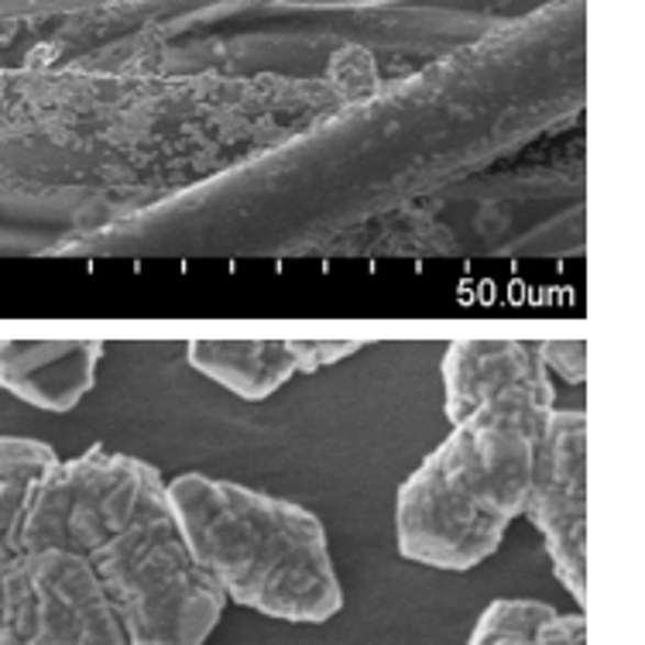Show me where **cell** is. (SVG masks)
<instances>
[{
  "label": "cell",
  "instance_id": "1",
  "mask_svg": "<svg viewBox=\"0 0 645 645\" xmlns=\"http://www.w3.org/2000/svg\"><path fill=\"white\" fill-rule=\"evenodd\" d=\"M168 509L227 601L286 625H323L344 608L323 522L289 498L189 470Z\"/></svg>",
  "mask_w": 645,
  "mask_h": 645
},
{
  "label": "cell",
  "instance_id": "2",
  "mask_svg": "<svg viewBox=\"0 0 645 645\" xmlns=\"http://www.w3.org/2000/svg\"><path fill=\"white\" fill-rule=\"evenodd\" d=\"M543 430L509 409H478L402 481L396 543L409 564L467 574L525 515Z\"/></svg>",
  "mask_w": 645,
  "mask_h": 645
},
{
  "label": "cell",
  "instance_id": "3",
  "mask_svg": "<svg viewBox=\"0 0 645 645\" xmlns=\"http://www.w3.org/2000/svg\"><path fill=\"white\" fill-rule=\"evenodd\" d=\"M90 559L131 645H207L231 604L173 509L131 525Z\"/></svg>",
  "mask_w": 645,
  "mask_h": 645
},
{
  "label": "cell",
  "instance_id": "4",
  "mask_svg": "<svg viewBox=\"0 0 645 645\" xmlns=\"http://www.w3.org/2000/svg\"><path fill=\"white\" fill-rule=\"evenodd\" d=\"M162 509H168V481L148 460L90 446L79 457H59L38 481L24 522V549L93 556Z\"/></svg>",
  "mask_w": 645,
  "mask_h": 645
},
{
  "label": "cell",
  "instance_id": "5",
  "mask_svg": "<svg viewBox=\"0 0 645 645\" xmlns=\"http://www.w3.org/2000/svg\"><path fill=\"white\" fill-rule=\"evenodd\" d=\"M4 629L24 645H131L90 556L24 549L4 580Z\"/></svg>",
  "mask_w": 645,
  "mask_h": 645
},
{
  "label": "cell",
  "instance_id": "6",
  "mask_svg": "<svg viewBox=\"0 0 645 645\" xmlns=\"http://www.w3.org/2000/svg\"><path fill=\"white\" fill-rule=\"evenodd\" d=\"M525 515L540 529L556 577L583 601L587 580V430L580 412H553L536 443Z\"/></svg>",
  "mask_w": 645,
  "mask_h": 645
},
{
  "label": "cell",
  "instance_id": "7",
  "mask_svg": "<svg viewBox=\"0 0 645 645\" xmlns=\"http://www.w3.org/2000/svg\"><path fill=\"white\" fill-rule=\"evenodd\" d=\"M443 402L451 423L478 409H509L546 430L556 409L543 347L525 341L451 344L443 357Z\"/></svg>",
  "mask_w": 645,
  "mask_h": 645
},
{
  "label": "cell",
  "instance_id": "8",
  "mask_svg": "<svg viewBox=\"0 0 645 645\" xmlns=\"http://www.w3.org/2000/svg\"><path fill=\"white\" fill-rule=\"evenodd\" d=\"M360 351V341H189L186 357L244 402H265L296 375H313Z\"/></svg>",
  "mask_w": 645,
  "mask_h": 645
},
{
  "label": "cell",
  "instance_id": "9",
  "mask_svg": "<svg viewBox=\"0 0 645 645\" xmlns=\"http://www.w3.org/2000/svg\"><path fill=\"white\" fill-rule=\"evenodd\" d=\"M100 341H14L0 336V388L42 412H73L97 385Z\"/></svg>",
  "mask_w": 645,
  "mask_h": 645
},
{
  "label": "cell",
  "instance_id": "10",
  "mask_svg": "<svg viewBox=\"0 0 645 645\" xmlns=\"http://www.w3.org/2000/svg\"><path fill=\"white\" fill-rule=\"evenodd\" d=\"M59 454L32 436H0V556L24 553V522L35 488Z\"/></svg>",
  "mask_w": 645,
  "mask_h": 645
},
{
  "label": "cell",
  "instance_id": "11",
  "mask_svg": "<svg viewBox=\"0 0 645 645\" xmlns=\"http://www.w3.org/2000/svg\"><path fill=\"white\" fill-rule=\"evenodd\" d=\"M556 614V608L543 604V601H529V598H501L491 601L478 625H474L470 638H498V635H536L549 619Z\"/></svg>",
  "mask_w": 645,
  "mask_h": 645
},
{
  "label": "cell",
  "instance_id": "12",
  "mask_svg": "<svg viewBox=\"0 0 645 645\" xmlns=\"http://www.w3.org/2000/svg\"><path fill=\"white\" fill-rule=\"evenodd\" d=\"M536 645H587V622L583 614H553L536 632Z\"/></svg>",
  "mask_w": 645,
  "mask_h": 645
},
{
  "label": "cell",
  "instance_id": "13",
  "mask_svg": "<svg viewBox=\"0 0 645 645\" xmlns=\"http://www.w3.org/2000/svg\"><path fill=\"white\" fill-rule=\"evenodd\" d=\"M540 347H543L546 368H556L559 375L574 378L570 360L577 364V368H583V344H580V341H574V344H567V341H546V344H540ZM574 381H577V378H574Z\"/></svg>",
  "mask_w": 645,
  "mask_h": 645
},
{
  "label": "cell",
  "instance_id": "14",
  "mask_svg": "<svg viewBox=\"0 0 645 645\" xmlns=\"http://www.w3.org/2000/svg\"><path fill=\"white\" fill-rule=\"evenodd\" d=\"M467 645H536V635H498V638H470Z\"/></svg>",
  "mask_w": 645,
  "mask_h": 645
},
{
  "label": "cell",
  "instance_id": "15",
  "mask_svg": "<svg viewBox=\"0 0 645 645\" xmlns=\"http://www.w3.org/2000/svg\"><path fill=\"white\" fill-rule=\"evenodd\" d=\"M8 567H11V559L0 556V629H4V580H8Z\"/></svg>",
  "mask_w": 645,
  "mask_h": 645
},
{
  "label": "cell",
  "instance_id": "16",
  "mask_svg": "<svg viewBox=\"0 0 645 645\" xmlns=\"http://www.w3.org/2000/svg\"><path fill=\"white\" fill-rule=\"evenodd\" d=\"M0 645H24L11 629H0Z\"/></svg>",
  "mask_w": 645,
  "mask_h": 645
}]
</instances>
